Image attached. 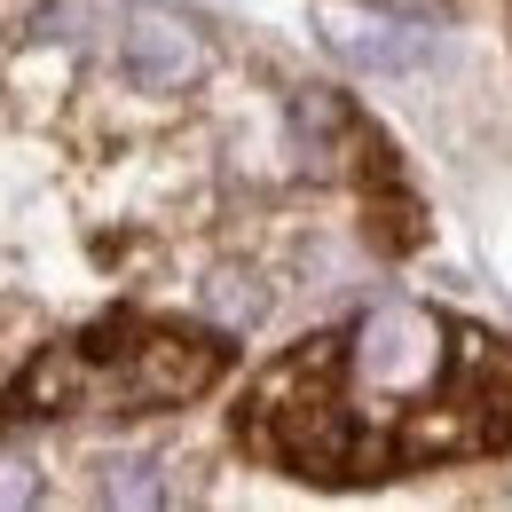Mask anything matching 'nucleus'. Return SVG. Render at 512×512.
Wrapping results in <instances>:
<instances>
[{"instance_id":"obj_1","label":"nucleus","mask_w":512,"mask_h":512,"mask_svg":"<svg viewBox=\"0 0 512 512\" xmlns=\"http://www.w3.org/2000/svg\"><path fill=\"white\" fill-rule=\"evenodd\" d=\"M237 449L300 481H394L512 449V347L418 300H379L276 355L237 402Z\"/></svg>"},{"instance_id":"obj_2","label":"nucleus","mask_w":512,"mask_h":512,"mask_svg":"<svg viewBox=\"0 0 512 512\" xmlns=\"http://www.w3.org/2000/svg\"><path fill=\"white\" fill-rule=\"evenodd\" d=\"M229 371V339L197 331L174 316H134L111 308L103 323L56 339L40 363H24V379L8 386L0 418L8 426H48V418H150V410H182Z\"/></svg>"},{"instance_id":"obj_3","label":"nucleus","mask_w":512,"mask_h":512,"mask_svg":"<svg viewBox=\"0 0 512 512\" xmlns=\"http://www.w3.org/2000/svg\"><path fill=\"white\" fill-rule=\"evenodd\" d=\"M127 71L142 79V87H190L197 71H205V48H197L190 24H174V16H127Z\"/></svg>"},{"instance_id":"obj_4","label":"nucleus","mask_w":512,"mask_h":512,"mask_svg":"<svg viewBox=\"0 0 512 512\" xmlns=\"http://www.w3.org/2000/svg\"><path fill=\"white\" fill-rule=\"evenodd\" d=\"M339 56H355V64H418V40H379V24H355V32H339Z\"/></svg>"}]
</instances>
